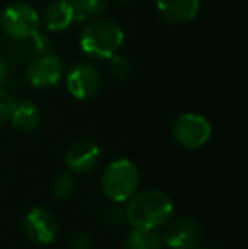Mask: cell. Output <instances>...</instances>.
Returning <instances> with one entry per match:
<instances>
[{"label": "cell", "mask_w": 248, "mask_h": 249, "mask_svg": "<svg viewBox=\"0 0 248 249\" xmlns=\"http://www.w3.org/2000/svg\"><path fill=\"white\" fill-rule=\"evenodd\" d=\"M126 220L138 229H158L173 213V202L160 190L134 194L126 205Z\"/></svg>", "instance_id": "1"}, {"label": "cell", "mask_w": 248, "mask_h": 249, "mask_svg": "<svg viewBox=\"0 0 248 249\" xmlns=\"http://www.w3.org/2000/svg\"><path fill=\"white\" fill-rule=\"evenodd\" d=\"M124 43V33L113 20H94L80 34V48L92 58L107 59Z\"/></svg>", "instance_id": "2"}, {"label": "cell", "mask_w": 248, "mask_h": 249, "mask_svg": "<svg viewBox=\"0 0 248 249\" xmlns=\"http://www.w3.org/2000/svg\"><path fill=\"white\" fill-rule=\"evenodd\" d=\"M139 185L138 168L133 161L121 158L106 168L102 175V192L111 202H126L136 194Z\"/></svg>", "instance_id": "3"}, {"label": "cell", "mask_w": 248, "mask_h": 249, "mask_svg": "<svg viewBox=\"0 0 248 249\" xmlns=\"http://www.w3.org/2000/svg\"><path fill=\"white\" fill-rule=\"evenodd\" d=\"M39 14L36 9L24 2L10 3L0 16V26L3 33L16 41H27L34 33L39 31Z\"/></svg>", "instance_id": "4"}, {"label": "cell", "mask_w": 248, "mask_h": 249, "mask_svg": "<svg viewBox=\"0 0 248 249\" xmlns=\"http://www.w3.org/2000/svg\"><path fill=\"white\" fill-rule=\"evenodd\" d=\"M211 122L201 114L186 112L179 115L172 125V136L179 146L186 149H199L211 139Z\"/></svg>", "instance_id": "5"}, {"label": "cell", "mask_w": 248, "mask_h": 249, "mask_svg": "<svg viewBox=\"0 0 248 249\" xmlns=\"http://www.w3.org/2000/svg\"><path fill=\"white\" fill-rule=\"evenodd\" d=\"M100 87V73L92 63H78L66 75V89L76 100L90 99Z\"/></svg>", "instance_id": "6"}, {"label": "cell", "mask_w": 248, "mask_h": 249, "mask_svg": "<svg viewBox=\"0 0 248 249\" xmlns=\"http://www.w3.org/2000/svg\"><path fill=\"white\" fill-rule=\"evenodd\" d=\"M63 75V63L53 53H43L38 54L31 61L27 70V80L36 89H50L60 82Z\"/></svg>", "instance_id": "7"}, {"label": "cell", "mask_w": 248, "mask_h": 249, "mask_svg": "<svg viewBox=\"0 0 248 249\" xmlns=\"http://www.w3.org/2000/svg\"><path fill=\"white\" fill-rule=\"evenodd\" d=\"M24 231L34 243L50 244L58 234V220L43 207H33L24 217Z\"/></svg>", "instance_id": "8"}, {"label": "cell", "mask_w": 248, "mask_h": 249, "mask_svg": "<svg viewBox=\"0 0 248 249\" xmlns=\"http://www.w3.org/2000/svg\"><path fill=\"white\" fill-rule=\"evenodd\" d=\"M202 239V226L194 219H179L172 222L163 236V243L172 249H192Z\"/></svg>", "instance_id": "9"}, {"label": "cell", "mask_w": 248, "mask_h": 249, "mask_svg": "<svg viewBox=\"0 0 248 249\" xmlns=\"http://www.w3.org/2000/svg\"><path fill=\"white\" fill-rule=\"evenodd\" d=\"M100 158V148L92 139H78L66 151V166L75 173H89Z\"/></svg>", "instance_id": "10"}, {"label": "cell", "mask_w": 248, "mask_h": 249, "mask_svg": "<svg viewBox=\"0 0 248 249\" xmlns=\"http://www.w3.org/2000/svg\"><path fill=\"white\" fill-rule=\"evenodd\" d=\"M199 9V0H156L160 17L169 24H186L197 17Z\"/></svg>", "instance_id": "11"}, {"label": "cell", "mask_w": 248, "mask_h": 249, "mask_svg": "<svg viewBox=\"0 0 248 249\" xmlns=\"http://www.w3.org/2000/svg\"><path fill=\"white\" fill-rule=\"evenodd\" d=\"M73 22H75V17H73L70 0H55L44 10V26L48 31L60 33L68 29Z\"/></svg>", "instance_id": "12"}, {"label": "cell", "mask_w": 248, "mask_h": 249, "mask_svg": "<svg viewBox=\"0 0 248 249\" xmlns=\"http://www.w3.org/2000/svg\"><path fill=\"white\" fill-rule=\"evenodd\" d=\"M10 122H12V127L17 131L22 132H31L34 129H38L41 122V112L38 108L36 104L29 100H24L16 104L10 115Z\"/></svg>", "instance_id": "13"}, {"label": "cell", "mask_w": 248, "mask_h": 249, "mask_svg": "<svg viewBox=\"0 0 248 249\" xmlns=\"http://www.w3.org/2000/svg\"><path fill=\"white\" fill-rule=\"evenodd\" d=\"M163 239L153 229H138L133 227L126 239V249H162Z\"/></svg>", "instance_id": "14"}, {"label": "cell", "mask_w": 248, "mask_h": 249, "mask_svg": "<svg viewBox=\"0 0 248 249\" xmlns=\"http://www.w3.org/2000/svg\"><path fill=\"white\" fill-rule=\"evenodd\" d=\"M70 3H72L75 22L92 20L95 17L102 16L107 9L106 0H70Z\"/></svg>", "instance_id": "15"}, {"label": "cell", "mask_w": 248, "mask_h": 249, "mask_svg": "<svg viewBox=\"0 0 248 249\" xmlns=\"http://www.w3.org/2000/svg\"><path fill=\"white\" fill-rule=\"evenodd\" d=\"M75 192V180L70 173H60L53 181V195L57 198H68Z\"/></svg>", "instance_id": "16"}, {"label": "cell", "mask_w": 248, "mask_h": 249, "mask_svg": "<svg viewBox=\"0 0 248 249\" xmlns=\"http://www.w3.org/2000/svg\"><path fill=\"white\" fill-rule=\"evenodd\" d=\"M107 63H109V73L117 80H126L129 76V71H131V63L129 59H126L124 56L113 54L111 58H107Z\"/></svg>", "instance_id": "17"}, {"label": "cell", "mask_w": 248, "mask_h": 249, "mask_svg": "<svg viewBox=\"0 0 248 249\" xmlns=\"http://www.w3.org/2000/svg\"><path fill=\"white\" fill-rule=\"evenodd\" d=\"M16 99L10 95L9 92L0 89V124H3L5 121H9L10 115H12V110L16 107Z\"/></svg>", "instance_id": "18"}, {"label": "cell", "mask_w": 248, "mask_h": 249, "mask_svg": "<svg viewBox=\"0 0 248 249\" xmlns=\"http://www.w3.org/2000/svg\"><path fill=\"white\" fill-rule=\"evenodd\" d=\"M27 41H31V50L36 53V56L50 51V39H48L46 34L39 33V31H38V33H34Z\"/></svg>", "instance_id": "19"}, {"label": "cell", "mask_w": 248, "mask_h": 249, "mask_svg": "<svg viewBox=\"0 0 248 249\" xmlns=\"http://www.w3.org/2000/svg\"><path fill=\"white\" fill-rule=\"evenodd\" d=\"M70 249H90V237L85 232H76L70 237Z\"/></svg>", "instance_id": "20"}, {"label": "cell", "mask_w": 248, "mask_h": 249, "mask_svg": "<svg viewBox=\"0 0 248 249\" xmlns=\"http://www.w3.org/2000/svg\"><path fill=\"white\" fill-rule=\"evenodd\" d=\"M106 220L109 224H121L123 220H126V213H124V210H121V209H113V210H107V213H106Z\"/></svg>", "instance_id": "21"}, {"label": "cell", "mask_w": 248, "mask_h": 249, "mask_svg": "<svg viewBox=\"0 0 248 249\" xmlns=\"http://www.w3.org/2000/svg\"><path fill=\"white\" fill-rule=\"evenodd\" d=\"M7 80H9V66H7V63L0 61V89H2Z\"/></svg>", "instance_id": "22"}, {"label": "cell", "mask_w": 248, "mask_h": 249, "mask_svg": "<svg viewBox=\"0 0 248 249\" xmlns=\"http://www.w3.org/2000/svg\"><path fill=\"white\" fill-rule=\"evenodd\" d=\"M114 2H131V0H114Z\"/></svg>", "instance_id": "23"}, {"label": "cell", "mask_w": 248, "mask_h": 249, "mask_svg": "<svg viewBox=\"0 0 248 249\" xmlns=\"http://www.w3.org/2000/svg\"><path fill=\"white\" fill-rule=\"evenodd\" d=\"M204 249H211V248H204Z\"/></svg>", "instance_id": "24"}]
</instances>
